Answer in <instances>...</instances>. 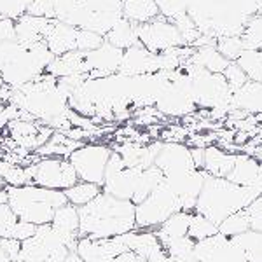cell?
<instances>
[{
	"instance_id": "1",
	"label": "cell",
	"mask_w": 262,
	"mask_h": 262,
	"mask_svg": "<svg viewBox=\"0 0 262 262\" xmlns=\"http://www.w3.org/2000/svg\"><path fill=\"white\" fill-rule=\"evenodd\" d=\"M262 0H189V16L203 35H243L248 19L260 14Z\"/></svg>"
},
{
	"instance_id": "2",
	"label": "cell",
	"mask_w": 262,
	"mask_h": 262,
	"mask_svg": "<svg viewBox=\"0 0 262 262\" xmlns=\"http://www.w3.org/2000/svg\"><path fill=\"white\" fill-rule=\"evenodd\" d=\"M81 238H114L137 229V205L101 191L79 208Z\"/></svg>"
},
{
	"instance_id": "3",
	"label": "cell",
	"mask_w": 262,
	"mask_h": 262,
	"mask_svg": "<svg viewBox=\"0 0 262 262\" xmlns=\"http://www.w3.org/2000/svg\"><path fill=\"white\" fill-rule=\"evenodd\" d=\"M259 196H262V185H239L229 179L206 173L194 212L205 215L219 226L224 219L245 210Z\"/></svg>"
},
{
	"instance_id": "4",
	"label": "cell",
	"mask_w": 262,
	"mask_h": 262,
	"mask_svg": "<svg viewBox=\"0 0 262 262\" xmlns=\"http://www.w3.org/2000/svg\"><path fill=\"white\" fill-rule=\"evenodd\" d=\"M53 60L54 54L46 42L25 46L18 39H9L0 44V77L18 90L46 74Z\"/></svg>"
},
{
	"instance_id": "5",
	"label": "cell",
	"mask_w": 262,
	"mask_h": 262,
	"mask_svg": "<svg viewBox=\"0 0 262 262\" xmlns=\"http://www.w3.org/2000/svg\"><path fill=\"white\" fill-rule=\"evenodd\" d=\"M7 203L19 221L42 226L53 222L54 212L67 205L65 191L40 187L35 184L7 185Z\"/></svg>"
},
{
	"instance_id": "6",
	"label": "cell",
	"mask_w": 262,
	"mask_h": 262,
	"mask_svg": "<svg viewBox=\"0 0 262 262\" xmlns=\"http://www.w3.org/2000/svg\"><path fill=\"white\" fill-rule=\"evenodd\" d=\"M180 210V198L164 179L145 200L137 205V229H158L166 219Z\"/></svg>"
},
{
	"instance_id": "7",
	"label": "cell",
	"mask_w": 262,
	"mask_h": 262,
	"mask_svg": "<svg viewBox=\"0 0 262 262\" xmlns=\"http://www.w3.org/2000/svg\"><path fill=\"white\" fill-rule=\"evenodd\" d=\"M30 184L65 191L79 182V175L69 158H40L27 166Z\"/></svg>"
},
{
	"instance_id": "8",
	"label": "cell",
	"mask_w": 262,
	"mask_h": 262,
	"mask_svg": "<svg viewBox=\"0 0 262 262\" xmlns=\"http://www.w3.org/2000/svg\"><path fill=\"white\" fill-rule=\"evenodd\" d=\"M112 149L101 143H82L69 156L70 163L74 164L79 180L93 182L103 185L107 163L112 156Z\"/></svg>"
},
{
	"instance_id": "9",
	"label": "cell",
	"mask_w": 262,
	"mask_h": 262,
	"mask_svg": "<svg viewBox=\"0 0 262 262\" xmlns=\"http://www.w3.org/2000/svg\"><path fill=\"white\" fill-rule=\"evenodd\" d=\"M137 33L142 46H145L152 53H163L166 49L185 46L177 25L161 14L152 21L137 25Z\"/></svg>"
},
{
	"instance_id": "10",
	"label": "cell",
	"mask_w": 262,
	"mask_h": 262,
	"mask_svg": "<svg viewBox=\"0 0 262 262\" xmlns=\"http://www.w3.org/2000/svg\"><path fill=\"white\" fill-rule=\"evenodd\" d=\"M124 51L112 46L111 42L105 40L100 48L86 51L84 54V63H86V74L90 79H100L107 75L117 74L122 61Z\"/></svg>"
},
{
	"instance_id": "11",
	"label": "cell",
	"mask_w": 262,
	"mask_h": 262,
	"mask_svg": "<svg viewBox=\"0 0 262 262\" xmlns=\"http://www.w3.org/2000/svg\"><path fill=\"white\" fill-rule=\"evenodd\" d=\"M154 164L161 168L164 177H175L182 175V173L198 170L196 164H194L191 149L179 142L163 143Z\"/></svg>"
},
{
	"instance_id": "12",
	"label": "cell",
	"mask_w": 262,
	"mask_h": 262,
	"mask_svg": "<svg viewBox=\"0 0 262 262\" xmlns=\"http://www.w3.org/2000/svg\"><path fill=\"white\" fill-rule=\"evenodd\" d=\"M170 187L177 192V196L182 201V210L187 212H194L198 203V196H200L203 185H205L206 171L205 170H192L187 173L175 177H164Z\"/></svg>"
},
{
	"instance_id": "13",
	"label": "cell",
	"mask_w": 262,
	"mask_h": 262,
	"mask_svg": "<svg viewBox=\"0 0 262 262\" xmlns=\"http://www.w3.org/2000/svg\"><path fill=\"white\" fill-rule=\"evenodd\" d=\"M159 72V54L152 53L142 44L124 49L122 61L119 67V74L122 75H147Z\"/></svg>"
},
{
	"instance_id": "14",
	"label": "cell",
	"mask_w": 262,
	"mask_h": 262,
	"mask_svg": "<svg viewBox=\"0 0 262 262\" xmlns=\"http://www.w3.org/2000/svg\"><path fill=\"white\" fill-rule=\"evenodd\" d=\"M142 168L135 166H126L119 171L114 173H105L103 180V192H108L112 196L119 198V200H133V194L137 191L138 179L142 175Z\"/></svg>"
},
{
	"instance_id": "15",
	"label": "cell",
	"mask_w": 262,
	"mask_h": 262,
	"mask_svg": "<svg viewBox=\"0 0 262 262\" xmlns=\"http://www.w3.org/2000/svg\"><path fill=\"white\" fill-rule=\"evenodd\" d=\"M53 18H42V16H33V14H23L21 18L14 21L16 28V39L25 46H33L39 42H46L49 30L54 25Z\"/></svg>"
},
{
	"instance_id": "16",
	"label": "cell",
	"mask_w": 262,
	"mask_h": 262,
	"mask_svg": "<svg viewBox=\"0 0 262 262\" xmlns=\"http://www.w3.org/2000/svg\"><path fill=\"white\" fill-rule=\"evenodd\" d=\"M51 226L54 227L65 239V245L69 247V250H77L79 243V226H81V217H79V208L72 203L60 206L54 212L53 222Z\"/></svg>"
},
{
	"instance_id": "17",
	"label": "cell",
	"mask_w": 262,
	"mask_h": 262,
	"mask_svg": "<svg viewBox=\"0 0 262 262\" xmlns=\"http://www.w3.org/2000/svg\"><path fill=\"white\" fill-rule=\"evenodd\" d=\"M77 33L79 28L72 27L65 21L56 19L53 28L48 33V37H46V44H48L49 51L54 56H60V54L77 49Z\"/></svg>"
},
{
	"instance_id": "18",
	"label": "cell",
	"mask_w": 262,
	"mask_h": 262,
	"mask_svg": "<svg viewBox=\"0 0 262 262\" xmlns=\"http://www.w3.org/2000/svg\"><path fill=\"white\" fill-rule=\"evenodd\" d=\"M84 54L86 51H70V53L54 56L51 61L46 74L53 75V77H69V75H88L86 74V63H84Z\"/></svg>"
},
{
	"instance_id": "19",
	"label": "cell",
	"mask_w": 262,
	"mask_h": 262,
	"mask_svg": "<svg viewBox=\"0 0 262 262\" xmlns=\"http://www.w3.org/2000/svg\"><path fill=\"white\" fill-rule=\"evenodd\" d=\"M226 179H229L231 182L239 185H262L259 159H255L253 156L248 154H238L234 166H232L231 173Z\"/></svg>"
},
{
	"instance_id": "20",
	"label": "cell",
	"mask_w": 262,
	"mask_h": 262,
	"mask_svg": "<svg viewBox=\"0 0 262 262\" xmlns=\"http://www.w3.org/2000/svg\"><path fill=\"white\" fill-rule=\"evenodd\" d=\"M194 212H187V210H180V212L173 213L170 219H166L161 226L158 227L156 234H158L159 242L163 243V247H166L168 243H171L173 239H179L182 236H185L189 232V224H191Z\"/></svg>"
},
{
	"instance_id": "21",
	"label": "cell",
	"mask_w": 262,
	"mask_h": 262,
	"mask_svg": "<svg viewBox=\"0 0 262 262\" xmlns=\"http://www.w3.org/2000/svg\"><path fill=\"white\" fill-rule=\"evenodd\" d=\"M236 156L238 154H229V152L222 150L217 145L205 147V166H203V170L208 173V175L224 177L226 179L231 173L232 166H234Z\"/></svg>"
},
{
	"instance_id": "22",
	"label": "cell",
	"mask_w": 262,
	"mask_h": 262,
	"mask_svg": "<svg viewBox=\"0 0 262 262\" xmlns=\"http://www.w3.org/2000/svg\"><path fill=\"white\" fill-rule=\"evenodd\" d=\"M81 145H82V142L74 140L69 135L61 133V131H54L49 140L42 147H39L35 152L40 158H69L72 152L75 149H79Z\"/></svg>"
},
{
	"instance_id": "23",
	"label": "cell",
	"mask_w": 262,
	"mask_h": 262,
	"mask_svg": "<svg viewBox=\"0 0 262 262\" xmlns=\"http://www.w3.org/2000/svg\"><path fill=\"white\" fill-rule=\"evenodd\" d=\"M161 14L156 0H122V16L135 25L152 21Z\"/></svg>"
},
{
	"instance_id": "24",
	"label": "cell",
	"mask_w": 262,
	"mask_h": 262,
	"mask_svg": "<svg viewBox=\"0 0 262 262\" xmlns=\"http://www.w3.org/2000/svg\"><path fill=\"white\" fill-rule=\"evenodd\" d=\"M75 4L77 0H33L32 6L28 7V14L63 21L75 7Z\"/></svg>"
},
{
	"instance_id": "25",
	"label": "cell",
	"mask_w": 262,
	"mask_h": 262,
	"mask_svg": "<svg viewBox=\"0 0 262 262\" xmlns=\"http://www.w3.org/2000/svg\"><path fill=\"white\" fill-rule=\"evenodd\" d=\"M105 40L111 42L112 46H116V48H119L122 51L133 48V46H137V44H142L137 33V25L131 23L129 19H126L124 16H122V18L112 27V30L105 35Z\"/></svg>"
},
{
	"instance_id": "26",
	"label": "cell",
	"mask_w": 262,
	"mask_h": 262,
	"mask_svg": "<svg viewBox=\"0 0 262 262\" xmlns=\"http://www.w3.org/2000/svg\"><path fill=\"white\" fill-rule=\"evenodd\" d=\"M189 61L196 63V65L205 67L206 70L213 72V74H222L229 65V60L217 49V46H203V48H196L191 54Z\"/></svg>"
},
{
	"instance_id": "27",
	"label": "cell",
	"mask_w": 262,
	"mask_h": 262,
	"mask_svg": "<svg viewBox=\"0 0 262 262\" xmlns=\"http://www.w3.org/2000/svg\"><path fill=\"white\" fill-rule=\"evenodd\" d=\"M163 180H164V173L161 171V168H159V166L152 164V166L145 168V170L142 171L140 179H138L137 191H135L133 200H131V201H133L135 205L142 203L152 191H154L156 187H158L159 184H161Z\"/></svg>"
},
{
	"instance_id": "28",
	"label": "cell",
	"mask_w": 262,
	"mask_h": 262,
	"mask_svg": "<svg viewBox=\"0 0 262 262\" xmlns=\"http://www.w3.org/2000/svg\"><path fill=\"white\" fill-rule=\"evenodd\" d=\"M231 242L245 252L248 262H262V232L248 229L231 238Z\"/></svg>"
},
{
	"instance_id": "29",
	"label": "cell",
	"mask_w": 262,
	"mask_h": 262,
	"mask_svg": "<svg viewBox=\"0 0 262 262\" xmlns=\"http://www.w3.org/2000/svg\"><path fill=\"white\" fill-rule=\"evenodd\" d=\"M101 191H103V189H101V185H98V184L79 180L75 185L65 189V196H67V200H69V203L75 205L77 208H81V206L88 205L90 201L95 200Z\"/></svg>"
},
{
	"instance_id": "30",
	"label": "cell",
	"mask_w": 262,
	"mask_h": 262,
	"mask_svg": "<svg viewBox=\"0 0 262 262\" xmlns=\"http://www.w3.org/2000/svg\"><path fill=\"white\" fill-rule=\"evenodd\" d=\"M250 81L262 82V51L260 49H245L242 56L236 60Z\"/></svg>"
},
{
	"instance_id": "31",
	"label": "cell",
	"mask_w": 262,
	"mask_h": 262,
	"mask_svg": "<svg viewBox=\"0 0 262 262\" xmlns=\"http://www.w3.org/2000/svg\"><path fill=\"white\" fill-rule=\"evenodd\" d=\"M248 229H250V217H248L247 210H239L219 224V232H222L227 238H234Z\"/></svg>"
},
{
	"instance_id": "32",
	"label": "cell",
	"mask_w": 262,
	"mask_h": 262,
	"mask_svg": "<svg viewBox=\"0 0 262 262\" xmlns=\"http://www.w3.org/2000/svg\"><path fill=\"white\" fill-rule=\"evenodd\" d=\"M217 232H219L217 224H213L208 217H205V215H201L198 212L192 213L191 224H189V232H187L192 239L201 242V239L210 238V236L217 234Z\"/></svg>"
},
{
	"instance_id": "33",
	"label": "cell",
	"mask_w": 262,
	"mask_h": 262,
	"mask_svg": "<svg viewBox=\"0 0 262 262\" xmlns=\"http://www.w3.org/2000/svg\"><path fill=\"white\" fill-rule=\"evenodd\" d=\"M194 247H196V239H192L189 234H185L179 239H173V242L168 243L164 248H166L168 255L173 257V259H179L184 262H192Z\"/></svg>"
},
{
	"instance_id": "34",
	"label": "cell",
	"mask_w": 262,
	"mask_h": 262,
	"mask_svg": "<svg viewBox=\"0 0 262 262\" xmlns=\"http://www.w3.org/2000/svg\"><path fill=\"white\" fill-rule=\"evenodd\" d=\"M0 177L7 185H25L30 184V179L27 175V168L12 161H0Z\"/></svg>"
},
{
	"instance_id": "35",
	"label": "cell",
	"mask_w": 262,
	"mask_h": 262,
	"mask_svg": "<svg viewBox=\"0 0 262 262\" xmlns=\"http://www.w3.org/2000/svg\"><path fill=\"white\" fill-rule=\"evenodd\" d=\"M217 49L229 61H236L245 51V42L242 35H227L217 39Z\"/></svg>"
},
{
	"instance_id": "36",
	"label": "cell",
	"mask_w": 262,
	"mask_h": 262,
	"mask_svg": "<svg viewBox=\"0 0 262 262\" xmlns=\"http://www.w3.org/2000/svg\"><path fill=\"white\" fill-rule=\"evenodd\" d=\"M159 12L170 21L179 19L180 16L189 12V0H156Z\"/></svg>"
},
{
	"instance_id": "37",
	"label": "cell",
	"mask_w": 262,
	"mask_h": 262,
	"mask_svg": "<svg viewBox=\"0 0 262 262\" xmlns=\"http://www.w3.org/2000/svg\"><path fill=\"white\" fill-rule=\"evenodd\" d=\"M19 219L9 203H0V238H12Z\"/></svg>"
},
{
	"instance_id": "38",
	"label": "cell",
	"mask_w": 262,
	"mask_h": 262,
	"mask_svg": "<svg viewBox=\"0 0 262 262\" xmlns=\"http://www.w3.org/2000/svg\"><path fill=\"white\" fill-rule=\"evenodd\" d=\"M173 23H175L177 28L180 30L182 39H184L185 46H191V48H192L194 42H196L203 35V33L200 32V28H198V25L194 23V19L189 16V12H187V14H184V16H180V18L175 19Z\"/></svg>"
},
{
	"instance_id": "39",
	"label": "cell",
	"mask_w": 262,
	"mask_h": 262,
	"mask_svg": "<svg viewBox=\"0 0 262 262\" xmlns=\"http://www.w3.org/2000/svg\"><path fill=\"white\" fill-rule=\"evenodd\" d=\"M33 0H0V18L18 19L28 12Z\"/></svg>"
},
{
	"instance_id": "40",
	"label": "cell",
	"mask_w": 262,
	"mask_h": 262,
	"mask_svg": "<svg viewBox=\"0 0 262 262\" xmlns=\"http://www.w3.org/2000/svg\"><path fill=\"white\" fill-rule=\"evenodd\" d=\"M222 74H224V77H226L227 84H229V88L232 90V93L239 91L245 84L250 81V79L247 77V74L243 72V69L236 61H231L229 65H227V69L224 70Z\"/></svg>"
},
{
	"instance_id": "41",
	"label": "cell",
	"mask_w": 262,
	"mask_h": 262,
	"mask_svg": "<svg viewBox=\"0 0 262 262\" xmlns=\"http://www.w3.org/2000/svg\"><path fill=\"white\" fill-rule=\"evenodd\" d=\"M103 42H105V37L100 35V33L79 28V33H77V49L79 51H93V49L100 48Z\"/></svg>"
},
{
	"instance_id": "42",
	"label": "cell",
	"mask_w": 262,
	"mask_h": 262,
	"mask_svg": "<svg viewBox=\"0 0 262 262\" xmlns=\"http://www.w3.org/2000/svg\"><path fill=\"white\" fill-rule=\"evenodd\" d=\"M2 248H4V252L7 253V257H9L12 262H16L19 257L21 242L14 238H2Z\"/></svg>"
},
{
	"instance_id": "43",
	"label": "cell",
	"mask_w": 262,
	"mask_h": 262,
	"mask_svg": "<svg viewBox=\"0 0 262 262\" xmlns=\"http://www.w3.org/2000/svg\"><path fill=\"white\" fill-rule=\"evenodd\" d=\"M9 39H16V28L14 19L9 18H0V44Z\"/></svg>"
},
{
	"instance_id": "44",
	"label": "cell",
	"mask_w": 262,
	"mask_h": 262,
	"mask_svg": "<svg viewBox=\"0 0 262 262\" xmlns=\"http://www.w3.org/2000/svg\"><path fill=\"white\" fill-rule=\"evenodd\" d=\"M105 262H145V260L135 252H124V253H121V255L112 257V259H108Z\"/></svg>"
},
{
	"instance_id": "45",
	"label": "cell",
	"mask_w": 262,
	"mask_h": 262,
	"mask_svg": "<svg viewBox=\"0 0 262 262\" xmlns=\"http://www.w3.org/2000/svg\"><path fill=\"white\" fill-rule=\"evenodd\" d=\"M191 152L196 168L198 170H203V166H205V147H192Z\"/></svg>"
},
{
	"instance_id": "46",
	"label": "cell",
	"mask_w": 262,
	"mask_h": 262,
	"mask_svg": "<svg viewBox=\"0 0 262 262\" xmlns=\"http://www.w3.org/2000/svg\"><path fill=\"white\" fill-rule=\"evenodd\" d=\"M11 95H12V88L0 77V105H4L6 101L11 100Z\"/></svg>"
},
{
	"instance_id": "47",
	"label": "cell",
	"mask_w": 262,
	"mask_h": 262,
	"mask_svg": "<svg viewBox=\"0 0 262 262\" xmlns=\"http://www.w3.org/2000/svg\"><path fill=\"white\" fill-rule=\"evenodd\" d=\"M0 203H7V184L0 177Z\"/></svg>"
},
{
	"instance_id": "48",
	"label": "cell",
	"mask_w": 262,
	"mask_h": 262,
	"mask_svg": "<svg viewBox=\"0 0 262 262\" xmlns=\"http://www.w3.org/2000/svg\"><path fill=\"white\" fill-rule=\"evenodd\" d=\"M65 262H84V259L81 255L77 253V250H72L69 255H67V259H65Z\"/></svg>"
},
{
	"instance_id": "49",
	"label": "cell",
	"mask_w": 262,
	"mask_h": 262,
	"mask_svg": "<svg viewBox=\"0 0 262 262\" xmlns=\"http://www.w3.org/2000/svg\"><path fill=\"white\" fill-rule=\"evenodd\" d=\"M250 229L262 232V217H259V219H250Z\"/></svg>"
},
{
	"instance_id": "50",
	"label": "cell",
	"mask_w": 262,
	"mask_h": 262,
	"mask_svg": "<svg viewBox=\"0 0 262 262\" xmlns=\"http://www.w3.org/2000/svg\"><path fill=\"white\" fill-rule=\"evenodd\" d=\"M147 262H184V260H179V259H173L170 255H163V257H158L154 260H147Z\"/></svg>"
},
{
	"instance_id": "51",
	"label": "cell",
	"mask_w": 262,
	"mask_h": 262,
	"mask_svg": "<svg viewBox=\"0 0 262 262\" xmlns=\"http://www.w3.org/2000/svg\"><path fill=\"white\" fill-rule=\"evenodd\" d=\"M260 175H262V161H260Z\"/></svg>"
},
{
	"instance_id": "52",
	"label": "cell",
	"mask_w": 262,
	"mask_h": 262,
	"mask_svg": "<svg viewBox=\"0 0 262 262\" xmlns=\"http://www.w3.org/2000/svg\"><path fill=\"white\" fill-rule=\"evenodd\" d=\"M260 14H262V11H260Z\"/></svg>"
}]
</instances>
